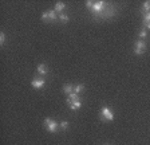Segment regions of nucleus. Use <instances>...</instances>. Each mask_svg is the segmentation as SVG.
Listing matches in <instances>:
<instances>
[{
	"instance_id": "obj_1",
	"label": "nucleus",
	"mask_w": 150,
	"mask_h": 145,
	"mask_svg": "<svg viewBox=\"0 0 150 145\" xmlns=\"http://www.w3.org/2000/svg\"><path fill=\"white\" fill-rule=\"evenodd\" d=\"M86 7H87L90 11H93L94 14H100L105 8H106V3L103 0H99V1H86Z\"/></svg>"
},
{
	"instance_id": "obj_2",
	"label": "nucleus",
	"mask_w": 150,
	"mask_h": 145,
	"mask_svg": "<svg viewBox=\"0 0 150 145\" xmlns=\"http://www.w3.org/2000/svg\"><path fill=\"white\" fill-rule=\"evenodd\" d=\"M66 102H67V105H69L70 109H72V110H78V109H81V106H82V100L79 98V95L75 94V93L70 94Z\"/></svg>"
},
{
	"instance_id": "obj_3",
	"label": "nucleus",
	"mask_w": 150,
	"mask_h": 145,
	"mask_svg": "<svg viewBox=\"0 0 150 145\" xmlns=\"http://www.w3.org/2000/svg\"><path fill=\"white\" fill-rule=\"evenodd\" d=\"M44 126H46V129L50 133H55L56 130L59 129V124L56 122L55 120H52V118H46L44 120Z\"/></svg>"
},
{
	"instance_id": "obj_4",
	"label": "nucleus",
	"mask_w": 150,
	"mask_h": 145,
	"mask_svg": "<svg viewBox=\"0 0 150 145\" xmlns=\"http://www.w3.org/2000/svg\"><path fill=\"white\" fill-rule=\"evenodd\" d=\"M100 118H102L103 121H112L114 120V113H112V110L110 109V107L105 106L100 109V113H99Z\"/></svg>"
},
{
	"instance_id": "obj_5",
	"label": "nucleus",
	"mask_w": 150,
	"mask_h": 145,
	"mask_svg": "<svg viewBox=\"0 0 150 145\" xmlns=\"http://www.w3.org/2000/svg\"><path fill=\"white\" fill-rule=\"evenodd\" d=\"M146 43H145L144 41H137L135 42V46H134V53L137 54V55H142V54L146 51Z\"/></svg>"
},
{
	"instance_id": "obj_6",
	"label": "nucleus",
	"mask_w": 150,
	"mask_h": 145,
	"mask_svg": "<svg viewBox=\"0 0 150 145\" xmlns=\"http://www.w3.org/2000/svg\"><path fill=\"white\" fill-rule=\"evenodd\" d=\"M56 18H58V16H56L55 10H50L42 15V20H43V22H55Z\"/></svg>"
},
{
	"instance_id": "obj_7",
	"label": "nucleus",
	"mask_w": 150,
	"mask_h": 145,
	"mask_svg": "<svg viewBox=\"0 0 150 145\" xmlns=\"http://www.w3.org/2000/svg\"><path fill=\"white\" fill-rule=\"evenodd\" d=\"M44 85H46V81H44L43 78H34L31 81V86L35 89H40V87H43Z\"/></svg>"
},
{
	"instance_id": "obj_8",
	"label": "nucleus",
	"mask_w": 150,
	"mask_h": 145,
	"mask_svg": "<svg viewBox=\"0 0 150 145\" xmlns=\"http://www.w3.org/2000/svg\"><path fill=\"white\" fill-rule=\"evenodd\" d=\"M38 72H39L40 75H46L47 72H48V67H47V65L40 63V65L38 66Z\"/></svg>"
},
{
	"instance_id": "obj_9",
	"label": "nucleus",
	"mask_w": 150,
	"mask_h": 145,
	"mask_svg": "<svg viewBox=\"0 0 150 145\" xmlns=\"http://www.w3.org/2000/svg\"><path fill=\"white\" fill-rule=\"evenodd\" d=\"M63 92L66 93V94H72V93H74V85H64L63 86Z\"/></svg>"
},
{
	"instance_id": "obj_10",
	"label": "nucleus",
	"mask_w": 150,
	"mask_h": 145,
	"mask_svg": "<svg viewBox=\"0 0 150 145\" xmlns=\"http://www.w3.org/2000/svg\"><path fill=\"white\" fill-rule=\"evenodd\" d=\"M66 8V4L63 3V1H58V3L55 4V12H60L62 14V11Z\"/></svg>"
},
{
	"instance_id": "obj_11",
	"label": "nucleus",
	"mask_w": 150,
	"mask_h": 145,
	"mask_svg": "<svg viewBox=\"0 0 150 145\" xmlns=\"http://www.w3.org/2000/svg\"><path fill=\"white\" fill-rule=\"evenodd\" d=\"M141 12H142V14H147V12H150V1H145V3L142 4Z\"/></svg>"
},
{
	"instance_id": "obj_12",
	"label": "nucleus",
	"mask_w": 150,
	"mask_h": 145,
	"mask_svg": "<svg viewBox=\"0 0 150 145\" xmlns=\"http://www.w3.org/2000/svg\"><path fill=\"white\" fill-rule=\"evenodd\" d=\"M83 89H84V85H82V83H78V85L74 86V93H75V94H79V93H81Z\"/></svg>"
},
{
	"instance_id": "obj_13",
	"label": "nucleus",
	"mask_w": 150,
	"mask_h": 145,
	"mask_svg": "<svg viewBox=\"0 0 150 145\" xmlns=\"http://www.w3.org/2000/svg\"><path fill=\"white\" fill-rule=\"evenodd\" d=\"M58 18H59V20L62 23H67V22H69V19H70V18L66 15V14H59V16H58Z\"/></svg>"
},
{
	"instance_id": "obj_14",
	"label": "nucleus",
	"mask_w": 150,
	"mask_h": 145,
	"mask_svg": "<svg viewBox=\"0 0 150 145\" xmlns=\"http://www.w3.org/2000/svg\"><path fill=\"white\" fill-rule=\"evenodd\" d=\"M138 36H139V38H141V41H142V39H144V38H146V36H147V32H146V30H145V28H141V31L138 32Z\"/></svg>"
},
{
	"instance_id": "obj_15",
	"label": "nucleus",
	"mask_w": 150,
	"mask_h": 145,
	"mask_svg": "<svg viewBox=\"0 0 150 145\" xmlns=\"http://www.w3.org/2000/svg\"><path fill=\"white\" fill-rule=\"evenodd\" d=\"M59 128H62V129H67L69 128V122L67 121H62V122H59Z\"/></svg>"
},
{
	"instance_id": "obj_16",
	"label": "nucleus",
	"mask_w": 150,
	"mask_h": 145,
	"mask_svg": "<svg viewBox=\"0 0 150 145\" xmlns=\"http://www.w3.org/2000/svg\"><path fill=\"white\" fill-rule=\"evenodd\" d=\"M142 23H150V12L144 14V22Z\"/></svg>"
},
{
	"instance_id": "obj_17",
	"label": "nucleus",
	"mask_w": 150,
	"mask_h": 145,
	"mask_svg": "<svg viewBox=\"0 0 150 145\" xmlns=\"http://www.w3.org/2000/svg\"><path fill=\"white\" fill-rule=\"evenodd\" d=\"M4 42H6V34H4V32H0V44L3 46Z\"/></svg>"
},
{
	"instance_id": "obj_18",
	"label": "nucleus",
	"mask_w": 150,
	"mask_h": 145,
	"mask_svg": "<svg viewBox=\"0 0 150 145\" xmlns=\"http://www.w3.org/2000/svg\"><path fill=\"white\" fill-rule=\"evenodd\" d=\"M144 27H146V28H150V23H144Z\"/></svg>"
}]
</instances>
